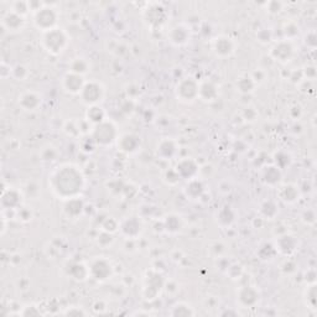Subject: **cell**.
Wrapping results in <instances>:
<instances>
[{
	"mask_svg": "<svg viewBox=\"0 0 317 317\" xmlns=\"http://www.w3.org/2000/svg\"><path fill=\"white\" fill-rule=\"evenodd\" d=\"M51 190L59 199L71 200L78 197L84 187L82 171L75 165H63L50 177Z\"/></svg>",
	"mask_w": 317,
	"mask_h": 317,
	"instance_id": "1",
	"label": "cell"
},
{
	"mask_svg": "<svg viewBox=\"0 0 317 317\" xmlns=\"http://www.w3.org/2000/svg\"><path fill=\"white\" fill-rule=\"evenodd\" d=\"M42 45L51 55H60L68 45V36L62 29L55 28L47 33H43Z\"/></svg>",
	"mask_w": 317,
	"mask_h": 317,
	"instance_id": "2",
	"label": "cell"
},
{
	"mask_svg": "<svg viewBox=\"0 0 317 317\" xmlns=\"http://www.w3.org/2000/svg\"><path fill=\"white\" fill-rule=\"evenodd\" d=\"M91 139L94 141V144L101 145V147H109L115 140H118V132L117 127L109 120H104L102 123L94 126V129L92 130Z\"/></svg>",
	"mask_w": 317,
	"mask_h": 317,
	"instance_id": "3",
	"label": "cell"
},
{
	"mask_svg": "<svg viewBox=\"0 0 317 317\" xmlns=\"http://www.w3.org/2000/svg\"><path fill=\"white\" fill-rule=\"evenodd\" d=\"M59 14L51 7H42L34 14V25L42 33H47L56 28Z\"/></svg>",
	"mask_w": 317,
	"mask_h": 317,
	"instance_id": "4",
	"label": "cell"
},
{
	"mask_svg": "<svg viewBox=\"0 0 317 317\" xmlns=\"http://www.w3.org/2000/svg\"><path fill=\"white\" fill-rule=\"evenodd\" d=\"M200 84L194 78H182L176 86V97L184 103H192L199 98Z\"/></svg>",
	"mask_w": 317,
	"mask_h": 317,
	"instance_id": "5",
	"label": "cell"
},
{
	"mask_svg": "<svg viewBox=\"0 0 317 317\" xmlns=\"http://www.w3.org/2000/svg\"><path fill=\"white\" fill-rule=\"evenodd\" d=\"M80 95L81 100H82L83 103L87 104V106L89 107L98 106V103H100L104 97V89L101 83L91 81V82H86L82 92L80 93Z\"/></svg>",
	"mask_w": 317,
	"mask_h": 317,
	"instance_id": "6",
	"label": "cell"
},
{
	"mask_svg": "<svg viewBox=\"0 0 317 317\" xmlns=\"http://www.w3.org/2000/svg\"><path fill=\"white\" fill-rule=\"evenodd\" d=\"M164 287V279L162 275L156 272L148 273L147 279H145V287H144V296L147 300H153L160 294V290Z\"/></svg>",
	"mask_w": 317,
	"mask_h": 317,
	"instance_id": "7",
	"label": "cell"
},
{
	"mask_svg": "<svg viewBox=\"0 0 317 317\" xmlns=\"http://www.w3.org/2000/svg\"><path fill=\"white\" fill-rule=\"evenodd\" d=\"M113 273V266L110 264L109 260L107 259L101 258L97 259L92 263V265L89 266V275L93 279H95L97 281H104L107 279H109L112 276Z\"/></svg>",
	"mask_w": 317,
	"mask_h": 317,
	"instance_id": "8",
	"label": "cell"
},
{
	"mask_svg": "<svg viewBox=\"0 0 317 317\" xmlns=\"http://www.w3.org/2000/svg\"><path fill=\"white\" fill-rule=\"evenodd\" d=\"M22 203V196L21 192L17 191L16 188H3L2 192V207L3 211L7 209H11V211H16L21 207Z\"/></svg>",
	"mask_w": 317,
	"mask_h": 317,
	"instance_id": "9",
	"label": "cell"
},
{
	"mask_svg": "<svg viewBox=\"0 0 317 317\" xmlns=\"http://www.w3.org/2000/svg\"><path fill=\"white\" fill-rule=\"evenodd\" d=\"M260 299V294H259L258 289L252 285H246L238 290V301L243 307H253L259 302Z\"/></svg>",
	"mask_w": 317,
	"mask_h": 317,
	"instance_id": "10",
	"label": "cell"
},
{
	"mask_svg": "<svg viewBox=\"0 0 317 317\" xmlns=\"http://www.w3.org/2000/svg\"><path fill=\"white\" fill-rule=\"evenodd\" d=\"M294 55V47L291 42L289 40H283V41H279L273 46L272 51H270V56L272 59L279 62H287Z\"/></svg>",
	"mask_w": 317,
	"mask_h": 317,
	"instance_id": "11",
	"label": "cell"
},
{
	"mask_svg": "<svg viewBox=\"0 0 317 317\" xmlns=\"http://www.w3.org/2000/svg\"><path fill=\"white\" fill-rule=\"evenodd\" d=\"M119 229H120L123 235H126L127 239H135V238L140 235L142 226L139 218L129 217L121 222V225L119 226Z\"/></svg>",
	"mask_w": 317,
	"mask_h": 317,
	"instance_id": "12",
	"label": "cell"
},
{
	"mask_svg": "<svg viewBox=\"0 0 317 317\" xmlns=\"http://www.w3.org/2000/svg\"><path fill=\"white\" fill-rule=\"evenodd\" d=\"M84 84H86V81L83 80V76L72 74V72H68L62 81L65 91L71 93V94H80L82 92Z\"/></svg>",
	"mask_w": 317,
	"mask_h": 317,
	"instance_id": "13",
	"label": "cell"
},
{
	"mask_svg": "<svg viewBox=\"0 0 317 317\" xmlns=\"http://www.w3.org/2000/svg\"><path fill=\"white\" fill-rule=\"evenodd\" d=\"M3 28L7 29L10 33H17L24 29L25 25V17L19 15V14L14 13V11L9 10L4 16L2 17Z\"/></svg>",
	"mask_w": 317,
	"mask_h": 317,
	"instance_id": "14",
	"label": "cell"
},
{
	"mask_svg": "<svg viewBox=\"0 0 317 317\" xmlns=\"http://www.w3.org/2000/svg\"><path fill=\"white\" fill-rule=\"evenodd\" d=\"M175 170L181 179L191 180L199 174V165L192 159H182L176 165Z\"/></svg>",
	"mask_w": 317,
	"mask_h": 317,
	"instance_id": "15",
	"label": "cell"
},
{
	"mask_svg": "<svg viewBox=\"0 0 317 317\" xmlns=\"http://www.w3.org/2000/svg\"><path fill=\"white\" fill-rule=\"evenodd\" d=\"M19 106L21 107L22 110H26V112H34V110H36L41 106V97L36 92H24L19 97Z\"/></svg>",
	"mask_w": 317,
	"mask_h": 317,
	"instance_id": "16",
	"label": "cell"
},
{
	"mask_svg": "<svg viewBox=\"0 0 317 317\" xmlns=\"http://www.w3.org/2000/svg\"><path fill=\"white\" fill-rule=\"evenodd\" d=\"M165 19H166V13H165V9L154 7L149 8L145 11V21L148 22V25L153 29L161 28V25H164Z\"/></svg>",
	"mask_w": 317,
	"mask_h": 317,
	"instance_id": "17",
	"label": "cell"
},
{
	"mask_svg": "<svg viewBox=\"0 0 317 317\" xmlns=\"http://www.w3.org/2000/svg\"><path fill=\"white\" fill-rule=\"evenodd\" d=\"M213 50L217 56L229 57L234 52V42L228 36H218L213 41Z\"/></svg>",
	"mask_w": 317,
	"mask_h": 317,
	"instance_id": "18",
	"label": "cell"
},
{
	"mask_svg": "<svg viewBox=\"0 0 317 317\" xmlns=\"http://www.w3.org/2000/svg\"><path fill=\"white\" fill-rule=\"evenodd\" d=\"M168 40L175 46L185 45L190 40V29L182 24L174 26L168 33Z\"/></svg>",
	"mask_w": 317,
	"mask_h": 317,
	"instance_id": "19",
	"label": "cell"
},
{
	"mask_svg": "<svg viewBox=\"0 0 317 317\" xmlns=\"http://www.w3.org/2000/svg\"><path fill=\"white\" fill-rule=\"evenodd\" d=\"M118 149L126 154H133L140 147V139L134 134H124L118 138Z\"/></svg>",
	"mask_w": 317,
	"mask_h": 317,
	"instance_id": "20",
	"label": "cell"
},
{
	"mask_svg": "<svg viewBox=\"0 0 317 317\" xmlns=\"http://www.w3.org/2000/svg\"><path fill=\"white\" fill-rule=\"evenodd\" d=\"M296 248H298V240L291 235H283L276 240V252L284 255L291 254L292 252L296 251Z\"/></svg>",
	"mask_w": 317,
	"mask_h": 317,
	"instance_id": "21",
	"label": "cell"
},
{
	"mask_svg": "<svg viewBox=\"0 0 317 317\" xmlns=\"http://www.w3.org/2000/svg\"><path fill=\"white\" fill-rule=\"evenodd\" d=\"M159 158L164 160H170L177 154V145L176 142L171 139H164L159 142L158 150H156Z\"/></svg>",
	"mask_w": 317,
	"mask_h": 317,
	"instance_id": "22",
	"label": "cell"
},
{
	"mask_svg": "<svg viewBox=\"0 0 317 317\" xmlns=\"http://www.w3.org/2000/svg\"><path fill=\"white\" fill-rule=\"evenodd\" d=\"M199 98L205 102H214L218 98V89L212 82H203L200 84Z\"/></svg>",
	"mask_w": 317,
	"mask_h": 317,
	"instance_id": "23",
	"label": "cell"
},
{
	"mask_svg": "<svg viewBox=\"0 0 317 317\" xmlns=\"http://www.w3.org/2000/svg\"><path fill=\"white\" fill-rule=\"evenodd\" d=\"M203 192H205V186H203L201 180L197 179V177H193V179L188 180L185 188L186 196L190 197L192 200L200 199V197L203 194Z\"/></svg>",
	"mask_w": 317,
	"mask_h": 317,
	"instance_id": "24",
	"label": "cell"
},
{
	"mask_svg": "<svg viewBox=\"0 0 317 317\" xmlns=\"http://www.w3.org/2000/svg\"><path fill=\"white\" fill-rule=\"evenodd\" d=\"M84 206L82 200H80L78 197H75V199L67 200L66 201V206H65V212L68 217L76 218L78 216H81L82 213Z\"/></svg>",
	"mask_w": 317,
	"mask_h": 317,
	"instance_id": "25",
	"label": "cell"
},
{
	"mask_svg": "<svg viewBox=\"0 0 317 317\" xmlns=\"http://www.w3.org/2000/svg\"><path fill=\"white\" fill-rule=\"evenodd\" d=\"M68 274L77 281H83L86 280L89 275V267H87L82 263H75L69 266Z\"/></svg>",
	"mask_w": 317,
	"mask_h": 317,
	"instance_id": "26",
	"label": "cell"
},
{
	"mask_svg": "<svg viewBox=\"0 0 317 317\" xmlns=\"http://www.w3.org/2000/svg\"><path fill=\"white\" fill-rule=\"evenodd\" d=\"M87 120H88L89 123L97 126V124L106 120V112H104V109L100 106L89 107L88 110H87Z\"/></svg>",
	"mask_w": 317,
	"mask_h": 317,
	"instance_id": "27",
	"label": "cell"
},
{
	"mask_svg": "<svg viewBox=\"0 0 317 317\" xmlns=\"http://www.w3.org/2000/svg\"><path fill=\"white\" fill-rule=\"evenodd\" d=\"M170 315L175 317H190L196 315V312L186 302H177V304L174 305L173 309H171Z\"/></svg>",
	"mask_w": 317,
	"mask_h": 317,
	"instance_id": "28",
	"label": "cell"
},
{
	"mask_svg": "<svg viewBox=\"0 0 317 317\" xmlns=\"http://www.w3.org/2000/svg\"><path fill=\"white\" fill-rule=\"evenodd\" d=\"M235 220V213L231 207H223L218 212L217 222L222 227H229L233 225Z\"/></svg>",
	"mask_w": 317,
	"mask_h": 317,
	"instance_id": "29",
	"label": "cell"
},
{
	"mask_svg": "<svg viewBox=\"0 0 317 317\" xmlns=\"http://www.w3.org/2000/svg\"><path fill=\"white\" fill-rule=\"evenodd\" d=\"M279 196L280 199L286 203H294L296 200H299V190L292 185H286L281 187L279 191Z\"/></svg>",
	"mask_w": 317,
	"mask_h": 317,
	"instance_id": "30",
	"label": "cell"
},
{
	"mask_svg": "<svg viewBox=\"0 0 317 317\" xmlns=\"http://www.w3.org/2000/svg\"><path fill=\"white\" fill-rule=\"evenodd\" d=\"M235 86H237L238 91H239L240 93H243V94H248V93L254 91L257 84H255L254 81H253V78L251 77V76H242V77H239L237 80Z\"/></svg>",
	"mask_w": 317,
	"mask_h": 317,
	"instance_id": "31",
	"label": "cell"
},
{
	"mask_svg": "<svg viewBox=\"0 0 317 317\" xmlns=\"http://www.w3.org/2000/svg\"><path fill=\"white\" fill-rule=\"evenodd\" d=\"M263 177H264V181H265L267 185L274 186L276 184H279V181L281 180L280 168H279L278 166L266 167V170L264 171Z\"/></svg>",
	"mask_w": 317,
	"mask_h": 317,
	"instance_id": "32",
	"label": "cell"
},
{
	"mask_svg": "<svg viewBox=\"0 0 317 317\" xmlns=\"http://www.w3.org/2000/svg\"><path fill=\"white\" fill-rule=\"evenodd\" d=\"M181 228V221L180 217L175 216V214H170V216L165 217L164 220V229L168 233H177Z\"/></svg>",
	"mask_w": 317,
	"mask_h": 317,
	"instance_id": "33",
	"label": "cell"
},
{
	"mask_svg": "<svg viewBox=\"0 0 317 317\" xmlns=\"http://www.w3.org/2000/svg\"><path fill=\"white\" fill-rule=\"evenodd\" d=\"M89 65L84 59H75L71 62V66H69V72L76 75L83 76L88 72Z\"/></svg>",
	"mask_w": 317,
	"mask_h": 317,
	"instance_id": "34",
	"label": "cell"
},
{
	"mask_svg": "<svg viewBox=\"0 0 317 317\" xmlns=\"http://www.w3.org/2000/svg\"><path fill=\"white\" fill-rule=\"evenodd\" d=\"M260 212L264 218H266V220H273V218H275L276 214H278V207H276V205L273 202V201H265V202L261 205Z\"/></svg>",
	"mask_w": 317,
	"mask_h": 317,
	"instance_id": "35",
	"label": "cell"
},
{
	"mask_svg": "<svg viewBox=\"0 0 317 317\" xmlns=\"http://www.w3.org/2000/svg\"><path fill=\"white\" fill-rule=\"evenodd\" d=\"M10 10L25 17L26 14L30 11V5H29V2H15L11 4Z\"/></svg>",
	"mask_w": 317,
	"mask_h": 317,
	"instance_id": "36",
	"label": "cell"
},
{
	"mask_svg": "<svg viewBox=\"0 0 317 317\" xmlns=\"http://www.w3.org/2000/svg\"><path fill=\"white\" fill-rule=\"evenodd\" d=\"M306 304L311 309H316V285L312 284L306 290Z\"/></svg>",
	"mask_w": 317,
	"mask_h": 317,
	"instance_id": "37",
	"label": "cell"
},
{
	"mask_svg": "<svg viewBox=\"0 0 317 317\" xmlns=\"http://www.w3.org/2000/svg\"><path fill=\"white\" fill-rule=\"evenodd\" d=\"M28 69L26 67L22 65H16L15 67H13V72H11V76L14 78H16L17 81H24L26 77H28Z\"/></svg>",
	"mask_w": 317,
	"mask_h": 317,
	"instance_id": "38",
	"label": "cell"
},
{
	"mask_svg": "<svg viewBox=\"0 0 317 317\" xmlns=\"http://www.w3.org/2000/svg\"><path fill=\"white\" fill-rule=\"evenodd\" d=\"M227 274L231 276V279L237 280V279H239L243 274L242 266L238 265V264H232V265H229L228 267H227Z\"/></svg>",
	"mask_w": 317,
	"mask_h": 317,
	"instance_id": "39",
	"label": "cell"
},
{
	"mask_svg": "<svg viewBox=\"0 0 317 317\" xmlns=\"http://www.w3.org/2000/svg\"><path fill=\"white\" fill-rule=\"evenodd\" d=\"M41 312H40L39 307L34 306V305H28V306L22 307V310L19 312V316H40Z\"/></svg>",
	"mask_w": 317,
	"mask_h": 317,
	"instance_id": "40",
	"label": "cell"
},
{
	"mask_svg": "<svg viewBox=\"0 0 317 317\" xmlns=\"http://www.w3.org/2000/svg\"><path fill=\"white\" fill-rule=\"evenodd\" d=\"M283 3L281 2H269L266 3V10L272 14H278L283 10Z\"/></svg>",
	"mask_w": 317,
	"mask_h": 317,
	"instance_id": "41",
	"label": "cell"
},
{
	"mask_svg": "<svg viewBox=\"0 0 317 317\" xmlns=\"http://www.w3.org/2000/svg\"><path fill=\"white\" fill-rule=\"evenodd\" d=\"M257 37L260 42L266 43V42H269L270 40H272V34H270V31H267L266 29H263V30L259 31Z\"/></svg>",
	"mask_w": 317,
	"mask_h": 317,
	"instance_id": "42",
	"label": "cell"
},
{
	"mask_svg": "<svg viewBox=\"0 0 317 317\" xmlns=\"http://www.w3.org/2000/svg\"><path fill=\"white\" fill-rule=\"evenodd\" d=\"M17 211H19V214H17V216H19V218L21 221H24V222H29V221L31 220V212H30V209H28V208H24V207H20L19 209H17Z\"/></svg>",
	"mask_w": 317,
	"mask_h": 317,
	"instance_id": "43",
	"label": "cell"
},
{
	"mask_svg": "<svg viewBox=\"0 0 317 317\" xmlns=\"http://www.w3.org/2000/svg\"><path fill=\"white\" fill-rule=\"evenodd\" d=\"M66 316H86L87 312L82 309H78V307H71L65 312Z\"/></svg>",
	"mask_w": 317,
	"mask_h": 317,
	"instance_id": "44",
	"label": "cell"
},
{
	"mask_svg": "<svg viewBox=\"0 0 317 317\" xmlns=\"http://www.w3.org/2000/svg\"><path fill=\"white\" fill-rule=\"evenodd\" d=\"M244 115H246V118H249L248 120H254L255 117H257V112H255L254 108H247L244 110Z\"/></svg>",
	"mask_w": 317,
	"mask_h": 317,
	"instance_id": "45",
	"label": "cell"
},
{
	"mask_svg": "<svg viewBox=\"0 0 317 317\" xmlns=\"http://www.w3.org/2000/svg\"><path fill=\"white\" fill-rule=\"evenodd\" d=\"M305 75L307 76V78H315L316 75L315 67H306V68H305Z\"/></svg>",
	"mask_w": 317,
	"mask_h": 317,
	"instance_id": "46",
	"label": "cell"
}]
</instances>
